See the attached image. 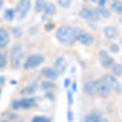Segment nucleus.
<instances>
[{
  "label": "nucleus",
  "mask_w": 122,
  "mask_h": 122,
  "mask_svg": "<svg viewBox=\"0 0 122 122\" xmlns=\"http://www.w3.org/2000/svg\"><path fill=\"white\" fill-rule=\"evenodd\" d=\"M56 38L60 42L70 44L75 40V29L68 25H64L59 28L56 32Z\"/></svg>",
  "instance_id": "1"
},
{
  "label": "nucleus",
  "mask_w": 122,
  "mask_h": 122,
  "mask_svg": "<svg viewBox=\"0 0 122 122\" xmlns=\"http://www.w3.org/2000/svg\"><path fill=\"white\" fill-rule=\"evenodd\" d=\"M31 6V0H20L15 7V16L17 20H22L28 14Z\"/></svg>",
  "instance_id": "2"
},
{
  "label": "nucleus",
  "mask_w": 122,
  "mask_h": 122,
  "mask_svg": "<svg viewBox=\"0 0 122 122\" xmlns=\"http://www.w3.org/2000/svg\"><path fill=\"white\" fill-rule=\"evenodd\" d=\"M75 39L86 46H90L94 42V37L90 33L81 29H75Z\"/></svg>",
  "instance_id": "3"
},
{
  "label": "nucleus",
  "mask_w": 122,
  "mask_h": 122,
  "mask_svg": "<svg viewBox=\"0 0 122 122\" xmlns=\"http://www.w3.org/2000/svg\"><path fill=\"white\" fill-rule=\"evenodd\" d=\"M22 50L20 45H15L11 53V65L14 68H17L20 66L22 60Z\"/></svg>",
  "instance_id": "4"
},
{
  "label": "nucleus",
  "mask_w": 122,
  "mask_h": 122,
  "mask_svg": "<svg viewBox=\"0 0 122 122\" xmlns=\"http://www.w3.org/2000/svg\"><path fill=\"white\" fill-rule=\"evenodd\" d=\"M44 61V58L40 55H33L30 56L26 59L25 64H24V68L25 70L33 69L36 67L40 65Z\"/></svg>",
  "instance_id": "5"
},
{
  "label": "nucleus",
  "mask_w": 122,
  "mask_h": 122,
  "mask_svg": "<svg viewBox=\"0 0 122 122\" xmlns=\"http://www.w3.org/2000/svg\"><path fill=\"white\" fill-rule=\"evenodd\" d=\"M95 89L96 92L99 94L101 97L106 98L109 96L111 93V88L108 84L104 80L99 79L95 81Z\"/></svg>",
  "instance_id": "6"
},
{
  "label": "nucleus",
  "mask_w": 122,
  "mask_h": 122,
  "mask_svg": "<svg viewBox=\"0 0 122 122\" xmlns=\"http://www.w3.org/2000/svg\"><path fill=\"white\" fill-rule=\"evenodd\" d=\"M103 80L107 82L108 86H110V88L112 89L114 91H116L118 94L121 93L122 91L121 85L120 84V82L112 75H111V74H106L103 76Z\"/></svg>",
  "instance_id": "7"
},
{
  "label": "nucleus",
  "mask_w": 122,
  "mask_h": 122,
  "mask_svg": "<svg viewBox=\"0 0 122 122\" xmlns=\"http://www.w3.org/2000/svg\"><path fill=\"white\" fill-rule=\"evenodd\" d=\"M80 15L82 18L87 19V20H94V21L99 20V14L96 13L95 11H91V10H90L88 8H82L81 10Z\"/></svg>",
  "instance_id": "8"
},
{
  "label": "nucleus",
  "mask_w": 122,
  "mask_h": 122,
  "mask_svg": "<svg viewBox=\"0 0 122 122\" xmlns=\"http://www.w3.org/2000/svg\"><path fill=\"white\" fill-rule=\"evenodd\" d=\"M100 61L104 68H108L112 67L114 64V60L111 56H109L105 51L100 52Z\"/></svg>",
  "instance_id": "9"
},
{
  "label": "nucleus",
  "mask_w": 122,
  "mask_h": 122,
  "mask_svg": "<svg viewBox=\"0 0 122 122\" xmlns=\"http://www.w3.org/2000/svg\"><path fill=\"white\" fill-rule=\"evenodd\" d=\"M10 42L9 33L3 28H0V48H4Z\"/></svg>",
  "instance_id": "10"
},
{
  "label": "nucleus",
  "mask_w": 122,
  "mask_h": 122,
  "mask_svg": "<svg viewBox=\"0 0 122 122\" xmlns=\"http://www.w3.org/2000/svg\"><path fill=\"white\" fill-rule=\"evenodd\" d=\"M55 68L58 73H64L67 68V61L63 57L58 58L55 63Z\"/></svg>",
  "instance_id": "11"
},
{
  "label": "nucleus",
  "mask_w": 122,
  "mask_h": 122,
  "mask_svg": "<svg viewBox=\"0 0 122 122\" xmlns=\"http://www.w3.org/2000/svg\"><path fill=\"white\" fill-rule=\"evenodd\" d=\"M84 93L86 95L89 96H93L96 92L95 89V82L92 81H89L86 84L84 85Z\"/></svg>",
  "instance_id": "12"
},
{
  "label": "nucleus",
  "mask_w": 122,
  "mask_h": 122,
  "mask_svg": "<svg viewBox=\"0 0 122 122\" xmlns=\"http://www.w3.org/2000/svg\"><path fill=\"white\" fill-rule=\"evenodd\" d=\"M42 74L45 77L48 78L50 80H56L58 78V72L56 71L53 70L52 68H50L48 67L42 68Z\"/></svg>",
  "instance_id": "13"
},
{
  "label": "nucleus",
  "mask_w": 122,
  "mask_h": 122,
  "mask_svg": "<svg viewBox=\"0 0 122 122\" xmlns=\"http://www.w3.org/2000/svg\"><path fill=\"white\" fill-rule=\"evenodd\" d=\"M35 104V99H22L20 100V107L28 109V108L32 107Z\"/></svg>",
  "instance_id": "14"
},
{
  "label": "nucleus",
  "mask_w": 122,
  "mask_h": 122,
  "mask_svg": "<svg viewBox=\"0 0 122 122\" xmlns=\"http://www.w3.org/2000/svg\"><path fill=\"white\" fill-rule=\"evenodd\" d=\"M37 86L36 85H31V86H28L26 87L23 88L20 90L21 95H30V94H33L37 90Z\"/></svg>",
  "instance_id": "15"
},
{
  "label": "nucleus",
  "mask_w": 122,
  "mask_h": 122,
  "mask_svg": "<svg viewBox=\"0 0 122 122\" xmlns=\"http://www.w3.org/2000/svg\"><path fill=\"white\" fill-rule=\"evenodd\" d=\"M104 33H105V36L109 39L115 38L117 35V30L114 27H107L104 29Z\"/></svg>",
  "instance_id": "16"
},
{
  "label": "nucleus",
  "mask_w": 122,
  "mask_h": 122,
  "mask_svg": "<svg viewBox=\"0 0 122 122\" xmlns=\"http://www.w3.org/2000/svg\"><path fill=\"white\" fill-rule=\"evenodd\" d=\"M44 11L45 13L49 15H53L56 14V6L53 4L52 3H49V2H46V5H45L44 7Z\"/></svg>",
  "instance_id": "17"
},
{
  "label": "nucleus",
  "mask_w": 122,
  "mask_h": 122,
  "mask_svg": "<svg viewBox=\"0 0 122 122\" xmlns=\"http://www.w3.org/2000/svg\"><path fill=\"white\" fill-rule=\"evenodd\" d=\"M111 7L114 11L119 14H122V3L118 0H112L111 3Z\"/></svg>",
  "instance_id": "18"
},
{
  "label": "nucleus",
  "mask_w": 122,
  "mask_h": 122,
  "mask_svg": "<svg viewBox=\"0 0 122 122\" xmlns=\"http://www.w3.org/2000/svg\"><path fill=\"white\" fill-rule=\"evenodd\" d=\"M7 64V51L3 48H0V68H3Z\"/></svg>",
  "instance_id": "19"
},
{
  "label": "nucleus",
  "mask_w": 122,
  "mask_h": 122,
  "mask_svg": "<svg viewBox=\"0 0 122 122\" xmlns=\"http://www.w3.org/2000/svg\"><path fill=\"white\" fill-rule=\"evenodd\" d=\"M46 3V0H36V3H35V11L36 12H41L44 10L45 5Z\"/></svg>",
  "instance_id": "20"
},
{
  "label": "nucleus",
  "mask_w": 122,
  "mask_h": 122,
  "mask_svg": "<svg viewBox=\"0 0 122 122\" xmlns=\"http://www.w3.org/2000/svg\"><path fill=\"white\" fill-rule=\"evenodd\" d=\"M99 115L95 113H91V114H88L86 115L84 118V121L85 122H97L99 120Z\"/></svg>",
  "instance_id": "21"
},
{
  "label": "nucleus",
  "mask_w": 122,
  "mask_h": 122,
  "mask_svg": "<svg viewBox=\"0 0 122 122\" xmlns=\"http://www.w3.org/2000/svg\"><path fill=\"white\" fill-rule=\"evenodd\" d=\"M96 10H97L98 14L102 15L103 17H105V18H108V17H110V15H111L110 11H108L107 8H105V7H99Z\"/></svg>",
  "instance_id": "22"
},
{
  "label": "nucleus",
  "mask_w": 122,
  "mask_h": 122,
  "mask_svg": "<svg viewBox=\"0 0 122 122\" xmlns=\"http://www.w3.org/2000/svg\"><path fill=\"white\" fill-rule=\"evenodd\" d=\"M42 87L45 90H56V86L53 82L43 81L42 83Z\"/></svg>",
  "instance_id": "23"
},
{
  "label": "nucleus",
  "mask_w": 122,
  "mask_h": 122,
  "mask_svg": "<svg viewBox=\"0 0 122 122\" xmlns=\"http://www.w3.org/2000/svg\"><path fill=\"white\" fill-rule=\"evenodd\" d=\"M15 16V11L11 9H7L6 10L4 13V18L8 21H11Z\"/></svg>",
  "instance_id": "24"
},
{
  "label": "nucleus",
  "mask_w": 122,
  "mask_h": 122,
  "mask_svg": "<svg viewBox=\"0 0 122 122\" xmlns=\"http://www.w3.org/2000/svg\"><path fill=\"white\" fill-rule=\"evenodd\" d=\"M112 72L115 74L116 76H120L122 73V65L120 64H116L115 66L113 67L112 69Z\"/></svg>",
  "instance_id": "25"
},
{
  "label": "nucleus",
  "mask_w": 122,
  "mask_h": 122,
  "mask_svg": "<svg viewBox=\"0 0 122 122\" xmlns=\"http://www.w3.org/2000/svg\"><path fill=\"white\" fill-rule=\"evenodd\" d=\"M32 122H50V119L45 117H35L33 118Z\"/></svg>",
  "instance_id": "26"
},
{
  "label": "nucleus",
  "mask_w": 122,
  "mask_h": 122,
  "mask_svg": "<svg viewBox=\"0 0 122 122\" xmlns=\"http://www.w3.org/2000/svg\"><path fill=\"white\" fill-rule=\"evenodd\" d=\"M12 33H13V36L15 38H20L22 36V31H21L20 29L17 28V27H15V28L12 29Z\"/></svg>",
  "instance_id": "27"
},
{
  "label": "nucleus",
  "mask_w": 122,
  "mask_h": 122,
  "mask_svg": "<svg viewBox=\"0 0 122 122\" xmlns=\"http://www.w3.org/2000/svg\"><path fill=\"white\" fill-rule=\"evenodd\" d=\"M58 3L60 7H64V8H67L70 6L71 0H58Z\"/></svg>",
  "instance_id": "28"
},
{
  "label": "nucleus",
  "mask_w": 122,
  "mask_h": 122,
  "mask_svg": "<svg viewBox=\"0 0 122 122\" xmlns=\"http://www.w3.org/2000/svg\"><path fill=\"white\" fill-rule=\"evenodd\" d=\"M11 107L14 110H18L20 108V100H15L13 101L12 104H11Z\"/></svg>",
  "instance_id": "29"
},
{
  "label": "nucleus",
  "mask_w": 122,
  "mask_h": 122,
  "mask_svg": "<svg viewBox=\"0 0 122 122\" xmlns=\"http://www.w3.org/2000/svg\"><path fill=\"white\" fill-rule=\"evenodd\" d=\"M111 51L112 52H117L118 51H119V47L116 44H113V45H112V46H111Z\"/></svg>",
  "instance_id": "30"
},
{
  "label": "nucleus",
  "mask_w": 122,
  "mask_h": 122,
  "mask_svg": "<svg viewBox=\"0 0 122 122\" xmlns=\"http://www.w3.org/2000/svg\"><path fill=\"white\" fill-rule=\"evenodd\" d=\"M68 103L69 104L72 103V94L70 91L68 92Z\"/></svg>",
  "instance_id": "31"
},
{
  "label": "nucleus",
  "mask_w": 122,
  "mask_h": 122,
  "mask_svg": "<svg viewBox=\"0 0 122 122\" xmlns=\"http://www.w3.org/2000/svg\"><path fill=\"white\" fill-rule=\"evenodd\" d=\"M68 120L69 122H72V120H73V117H72V113L71 111H68Z\"/></svg>",
  "instance_id": "32"
},
{
  "label": "nucleus",
  "mask_w": 122,
  "mask_h": 122,
  "mask_svg": "<svg viewBox=\"0 0 122 122\" xmlns=\"http://www.w3.org/2000/svg\"><path fill=\"white\" fill-rule=\"evenodd\" d=\"M97 122H108V120L107 118H100L99 117Z\"/></svg>",
  "instance_id": "33"
},
{
  "label": "nucleus",
  "mask_w": 122,
  "mask_h": 122,
  "mask_svg": "<svg viewBox=\"0 0 122 122\" xmlns=\"http://www.w3.org/2000/svg\"><path fill=\"white\" fill-rule=\"evenodd\" d=\"M69 84H70V80L69 79H66L65 81H64V86H65V87H68Z\"/></svg>",
  "instance_id": "34"
},
{
  "label": "nucleus",
  "mask_w": 122,
  "mask_h": 122,
  "mask_svg": "<svg viewBox=\"0 0 122 122\" xmlns=\"http://www.w3.org/2000/svg\"><path fill=\"white\" fill-rule=\"evenodd\" d=\"M5 83V78L3 76H0V85H3Z\"/></svg>",
  "instance_id": "35"
},
{
  "label": "nucleus",
  "mask_w": 122,
  "mask_h": 122,
  "mask_svg": "<svg viewBox=\"0 0 122 122\" xmlns=\"http://www.w3.org/2000/svg\"><path fill=\"white\" fill-rule=\"evenodd\" d=\"M3 0H0V9L3 7Z\"/></svg>",
  "instance_id": "36"
},
{
  "label": "nucleus",
  "mask_w": 122,
  "mask_h": 122,
  "mask_svg": "<svg viewBox=\"0 0 122 122\" xmlns=\"http://www.w3.org/2000/svg\"><path fill=\"white\" fill-rule=\"evenodd\" d=\"M73 90H74V91L76 90V83L73 84Z\"/></svg>",
  "instance_id": "37"
},
{
  "label": "nucleus",
  "mask_w": 122,
  "mask_h": 122,
  "mask_svg": "<svg viewBox=\"0 0 122 122\" xmlns=\"http://www.w3.org/2000/svg\"><path fill=\"white\" fill-rule=\"evenodd\" d=\"M91 1H93V2H99L100 0H91Z\"/></svg>",
  "instance_id": "38"
},
{
  "label": "nucleus",
  "mask_w": 122,
  "mask_h": 122,
  "mask_svg": "<svg viewBox=\"0 0 122 122\" xmlns=\"http://www.w3.org/2000/svg\"><path fill=\"white\" fill-rule=\"evenodd\" d=\"M3 122H7V121H3Z\"/></svg>",
  "instance_id": "39"
}]
</instances>
